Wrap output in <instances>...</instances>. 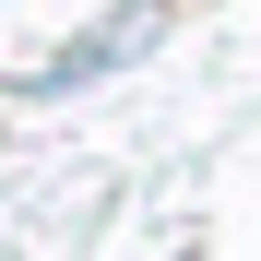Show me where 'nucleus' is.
Wrapping results in <instances>:
<instances>
[{
    "mask_svg": "<svg viewBox=\"0 0 261 261\" xmlns=\"http://www.w3.org/2000/svg\"><path fill=\"white\" fill-rule=\"evenodd\" d=\"M166 12H178V0H119L107 24H83L71 48H48V60L24 71V107H48V95H83V83H107V71H130V60H143L154 36H166Z\"/></svg>",
    "mask_w": 261,
    "mask_h": 261,
    "instance_id": "obj_1",
    "label": "nucleus"
}]
</instances>
